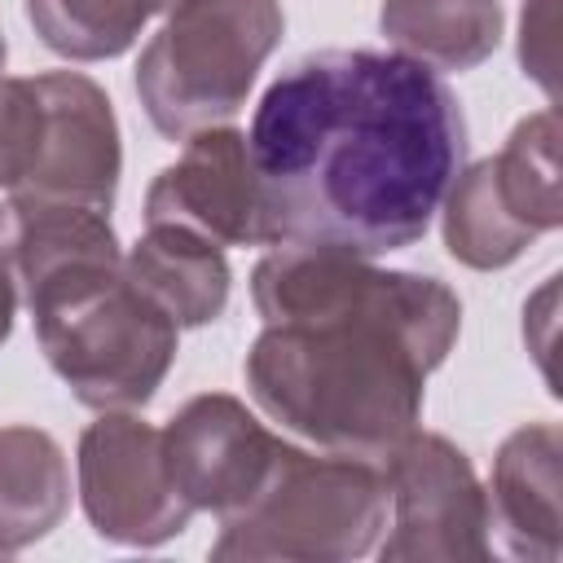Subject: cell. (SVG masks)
Returning <instances> with one entry per match:
<instances>
[{
    "instance_id": "17",
    "label": "cell",
    "mask_w": 563,
    "mask_h": 563,
    "mask_svg": "<svg viewBox=\"0 0 563 563\" xmlns=\"http://www.w3.org/2000/svg\"><path fill=\"white\" fill-rule=\"evenodd\" d=\"M537 242L532 229H523L497 198L488 158L462 167L444 194V246L457 264L493 273L515 264Z\"/></svg>"
},
{
    "instance_id": "10",
    "label": "cell",
    "mask_w": 563,
    "mask_h": 563,
    "mask_svg": "<svg viewBox=\"0 0 563 563\" xmlns=\"http://www.w3.org/2000/svg\"><path fill=\"white\" fill-rule=\"evenodd\" d=\"M145 224H180L216 246H264L246 132L220 123L185 136V154L145 189Z\"/></svg>"
},
{
    "instance_id": "19",
    "label": "cell",
    "mask_w": 563,
    "mask_h": 563,
    "mask_svg": "<svg viewBox=\"0 0 563 563\" xmlns=\"http://www.w3.org/2000/svg\"><path fill=\"white\" fill-rule=\"evenodd\" d=\"M554 0H528L523 4V26H519V62L523 70L554 97Z\"/></svg>"
},
{
    "instance_id": "7",
    "label": "cell",
    "mask_w": 563,
    "mask_h": 563,
    "mask_svg": "<svg viewBox=\"0 0 563 563\" xmlns=\"http://www.w3.org/2000/svg\"><path fill=\"white\" fill-rule=\"evenodd\" d=\"M79 501L97 537L136 550L180 537L194 515L167 479L163 431L128 409H106L84 427Z\"/></svg>"
},
{
    "instance_id": "11",
    "label": "cell",
    "mask_w": 563,
    "mask_h": 563,
    "mask_svg": "<svg viewBox=\"0 0 563 563\" xmlns=\"http://www.w3.org/2000/svg\"><path fill=\"white\" fill-rule=\"evenodd\" d=\"M563 435L554 422L515 427L488 475V528H497L501 550L528 563H559L563 554Z\"/></svg>"
},
{
    "instance_id": "8",
    "label": "cell",
    "mask_w": 563,
    "mask_h": 563,
    "mask_svg": "<svg viewBox=\"0 0 563 563\" xmlns=\"http://www.w3.org/2000/svg\"><path fill=\"white\" fill-rule=\"evenodd\" d=\"M40 97V141L26 176L9 189L22 202L106 211L119 194L123 145L106 88L79 70L31 75Z\"/></svg>"
},
{
    "instance_id": "15",
    "label": "cell",
    "mask_w": 563,
    "mask_h": 563,
    "mask_svg": "<svg viewBox=\"0 0 563 563\" xmlns=\"http://www.w3.org/2000/svg\"><path fill=\"white\" fill-rule=\"evenodd\" d=\"M493 189L501 207L532 229L537 238L563 224V194H559V114L537 110L515 123L506 145L488 158Z\"/></svg>"
},
{
    "instance_id": "3",
    "label": "cell",
    "mask_w": 563,
    "mask_h": 563,
    "mask_svg": "<svg viewBox=\"0 0 563 563\" xmlns=\"http://www.w3.org/2000/svg\"><path fill=\"white\" fill-rule=\"evenodd\" d=\"M22 303L53 374L97 413L150 405L176 361L180 325L128 277L123 255L70 260L35 277Z\"/></svg>"
},
{
    "instance_id": "6",
    "label": "cell",
    "mask_w": 563,
    "mask_h": 563,
    "mask_svg": "<svg viewBox=\"0 0 563 563\" xmlns=\"http://www.w3.org/2000/svg\"><path fill=\"white\" fill-rule=\"evenodd\" d=\"M391 532L378 545L387 563H484L488 541V497L471 457L435 435L409 431L383 462Z\"/></svg>"
},
{
    "instance_id": "2",
    "label": "cell",
    "mask_w": 563,
    "mask_h": 563,
    "mask_svg": "<svg viewBox=\"0 0 563 563\" xmlns=\"http://www.w3.org/2000/svg\"><path fill=\"white\" fill-rule=\"evenodd\" d=\"M264 321L246 352L255 405L325 453L383 462L422 418L462 330L440 277L325 246H273L251 273Z\"/></svg>"
},
{
    "instance_id": "4",
    "label": "cell",
    "mask_w": 563,
    "mask_h": 563,
    "mask_svg": "<svg viewBox=\"0 0 563 563\" xmlns=\"http://www.w3.org/2000/svg\"><path fill=\"white\" fill-rule=\"evenodd\" d=\"M387 528V479L369 457L303 453L282 440L260 493L220 519L211 559L343 563L378 545Z\"/></svg>"
},
{
    "instance_id": "5",
    "label": "cell",
    "mask_w": 563,
    "mask_h": 563,
    "mask_svg": "<svg viewBox=\"0 0 563 563\" xmlns=\"http://www.w3.org/2000/svg\"><path fill=\"white\" fill-rule=\"evenodd\" d=\"M277 0H180L136 57V97L167 141L229 123L282 44Z\"/></svg>"
},
{
    "instance_id": "9",
    "label": "cell",
    "mask_w": 563,
    "mask_h": 563,
    "mask_svg": "<svg viewBox=\"0 0 563 563\" xmlns=\"http://www.w3.org/2000/svg\"><path fill=\"white\" fill-rule=\"evenodd\" d=\"M277 449L282 435H273L229 391H202L185 400L163 427V462L172 488L189 510H211L220 519L260 493Z\"/></svg>"
},
{
    "instance_id": "13",
    "label": "cell",
    "mask_w": 563,
    "mask_h": 563,
    "mask_svg": "<svg viewBox=\"0 0 563 563\" xmlns=\"http://www.w3.org/2000/svg\"><path fill=\"white\" fill-rule=\"evenodd\" d=\"M70 506L62 444L40 427H0V559L48 537Z\"/></svg>"
},
{
    "instance_id": "14",
    "label": "cell",
    "mask_w": 563,
    "mask_h": 563,
    "mask_svg": "<svg viewBox=\"0 0 563 563\" xmlns=\"http://www.w3.org/2000/svg\"><path fill=\"white\" fill-rule=\"evenodd\" d=\"M378 26L431 70H475L501 44V0H383Z\"/></svg>"
},
{
    "instance_id": "20",
    "label": "cell",
    "mask_w": 563,
    "mask_h": 563,
    "mask_svg": "<svg viewBox=\"0 0 563 563\" xmlns=\"http://www.w3.org/2000/svg\"><path fill=\"white\" fill-rule=\"evenodd\" d=\"M22 303L18 268H13V242H9V202H0V347L13 334V312Z\"/></svg>"
},
{
    "instance_id": "16",
    "label": "cell",
    "mask_w": 563,
    "mask_h": 563,
    "mask_svg": "<svg viewBox=\"0 0 563 563\" xmlns=\"http://www.w3.org/2000/svg\"><path fill=\"white\" fill-rule=\"evenodd\" d=\"M180 0H26V22L70 62H106L136 44L141 26L172 13Z\"/></svg>"
},
{
    "instance_id": "1",
    "label": "cell",
    "mask_w": 563,
    "mask_h": 563,
    "mask_svg": "<svg viewBox=\"0 0 563 563\" xmlns=\"http://www.w3.org/2000/svg\"><path fill=\"white\" fill-rule=\"evenodd\" d=\"M264 246H413L466 154L453 88L405 53L325 48L286 66L246 132Z\"/></svg>"
},
{
    "instance_id": "12",
    "label": "cell",
    "mask_w": 563,
    "mask_h": 563,
    "mask_svg": "<svg viewBox=\"0 0 563 563\" xmlns=\"http://www.w3.org/2000/svg\"><path fill=\"white\" fill-rule=\"evenodd\" d=\"M123 268L180 330L216 321L233 286L224 251L180 224H145V233L128 246Z\"/></svg>"
},
{
    "instance_id": "21",
    "label": "cell",
    "mask_w": 563,
    "mask_h": 563,
    "mask_svg": "<svg viewBox=\"0 0 563 563\" xmlns=\"http://www.w3.org/2000/svg\"><path fill=\"white\" fill-rule=\"evenodd\" d=\"M4 57H9V48H4V35H0V70H4Z\"/></svg>"
},
{
    "instance_id": "18",
    "label": "cell",
    "mask_w": 563,
    "mask_h": 563,
    "mask_svg": "<svg viewBox=\"0 0 563 563\" xmlns=\"http://www.w3.org/2000/svg\"><path fill=\"white\" fill-rule=\"evenodd\" d=\"M40 141V97L31 79H4L0 75V189H13Z\"/></svg>"
}]
</instances>
